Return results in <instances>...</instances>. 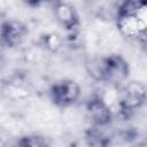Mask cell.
Here are the masks:
<instances>
[{
  "label": "cell",
  "mask_w": 147,
  "mask_h": 147,
  "mask_svg": "<svg viewBox=\"0 0 147 147\" xmlns=\"http://www.w3.org/2000/svg\"><path fill=\"white\" fill-rule=\"evenodd\" d=\"M92 78L113 85H123L130 76V64L119 54H110L92 60L87 65Z\"/></svg>",
  "instance_id": "cell-1"
},
{
  "label": "cell",
  "mask_w": 147,
  "mask_h": 147,
  "mask_svg": "<svg viewBox=\"0 0 147 147\" xmlns=\"http://www.w3.org/2000/svg\"><path fill=\"white\" fill-rule=\"evenodd\" d=\"M147 101V87L140 82H126L121 85L119 109L122 114L129 115L141 108Z\"/></svg>",
  "instance_id": "cell-2"
},
{
  "label": "cell",
  "mask_w": 147,
  "mask_h": 147,
  "mask_svg": "<svg viewBox=\"0 0 147 147\" xmlns=\"http://www.w3.org/2000/svg\"><path fill=\"white\" fill-rule=\"evenodd\" d=\"M80 86L74 79H60L49 88V98L53 105L59 108H69L80 98Z\"/></svg>",
  "instance_id": "cell-3"
},
{
  "label": "cell",
  "mask_w": 147,
  "mask_h": 147,
  "mask_svg": "<svg viewBox=\"0 0 147 147\" xmlns=\"http://www.w3.org/2000/svg\"><path fill=\"white\" fill-rule=\"evenodd\" d=\"M85 108L91 125L106 127L111 123L114 116L113 110L101 96L99 95L91 96L86 101Z\"/></svg>",
  "instance_id": "cell-4"
},
{
  "label": "cell",
  "mask_w": 147,
  "mask_h": 147,
  "mask_svg": "<svg viewBox=\"0 0 147 147\" xmlns=\"http://www.w3.org/2000/svg\"><path fill=\"white\" fill-rule=\"evenodd\" d=\"M29 33L28 26L16 20H7L1 24V42L8 48L21 45Z\"/></svg>",
  "instance_id": "cell-5"
},
{
  "label": "cell",
  "mask_w": 147,
  "mask_h": 147,
  "mask_svg": "<svg viewBox=\"0 0 147 147\" xmlns=\"http://www.w3.org/2000/svg\"><path fill=\"white\" fill-rule=\"evenodd\" d=\"M53 15L57 24L68 32H74L79 28L80 21L78 13L69 2L65 1H57L53 5Z\"/></svg>",
  "instance_id": "cell-6"
},
{
  "label": "cell",
  "mask_w": 147,
  "mask_h": 147,
  "mask_svg": "<svg viewBox=\"0 0 147 147\" xmlns=\"http://www.w3.org/2000/svg\"><path fill=\"white\" fill-rule=\"evenodd\" d=\"M84 141L88 147H110L111 137L106 132L105 127L90 125L84 131Z\"/></svg>",
  "instance_id": "cell-7"
},
{
  "label": "cell",
  "mask_w": 147,
  "mask_h": 147,
  "mask_svg": "<svg viewBox=\"0 0 147 147\" xmlns=\"http://www.w3.org/2000/svg\"><path fill=\"white\" fill-rule=\"evenodd\" d=\"M18 147H52L51 140L39 133H29L18 138L17 140Z\"/></svg>",
  "instance_id": "cell-8"
},
{
  "label": "cell",
  "mask_w": 147,
  "mask_h": 147,
  "mask_svg": "<svg viewBox=\"0 0 147 147\" xmlns=\"http://www.w3.org/2000/svg\"><path fill=\"white\" fill-rule=\"evenodd\" d=\"M41 45L51 52H55L61 46V38L56 33H46L41 37Z\"/></svg>",
  "instance_id": "cell-9"
},
{
  "label": "cell",
  "mask_w": 147,
  "mask_h": 147,
  "mask_svg": "<svg viewBox=\"0 0 147 147\" xmlns=\"http://www.w3.org/2000/svg\"><path fill=\"white\" fill-rule=\"evenodd\" d=\"M130 147H147V141H138L132 144Z\"/></svg>",
  "instance_id": "cell-10"
}]
</instances>
